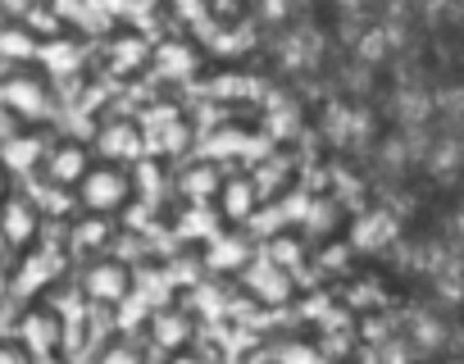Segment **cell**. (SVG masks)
<instances>
[{"instance_id":"6","label":"cell","mask_w":464,"mask_h":364,"mask_svg":"<svg viewBox=\"0 0 464 364\" xmlns=\"http://www.w3.org/2000/svg\"><path fill=\"white\" fill-rule=\"evenodd\" d=\"M60 269H64V260H60V251H24L19 255V264H14V273H10V296H24V301H37L55 278H60Z\"/></svg>"},{"instance_id":"4","label":"cell","mask_w":464,"mask_h":364,"mask_svg":"<svg viewBox=\"0 0 464 364\" xmlns=\"http://www.w3.org/2000/svg\"><path fill=\"white\" fill-rule=\"evenodd\" d=\"M14 337L33 350V359L37 355H60V346H64V319L46 301H28L24 314H19V332Z\"/></svg>"},{"instance_id":"2","label":"cell","mask_w":464,"mask_h":364,"mask_svg":"<svg viewBox=\"0 0 464 364\" xmlns=\"http://www.w3.org/2000/svg\"><path fill=\"white\" fill-rule=\"evenodd\" d=\"M0 101H5V110L19 123H42L51 114V87L33 69H10L5 78H0Z\"/></svg>"},{"instance_id":"8","label":"cell","mask_w":464,"mask_h":364,"mask_svg":"<svg viewBox=\"0 0 464 364\" xmlns=\"http://www.w3.org/2000/svg\"><path fill=\"white\" fill-rule=\"evenodd\" d=\"M46 150H51L46 132H42L37 123H24V128H14V132L5 137V146H0V159H5L10 173L24 177V173H33V168L46 164Z\"/></svg>"},{"instance_id":"17","label":"cell","mask_w":464,"mask_h":364,"mask_svg":"<svg viewBox=\"0 0 464 364\" xmlns=\"http://www.w3.org/2000/svg\"><path fill=\"white\" fill-rule=\"evenodd\" d=\"M0 364H33V350L19 337H0Z\"/></svg>"},{"instance_id":"3","label":"cell","mask_w":464,"mask_h":364,"mask_svg":"<svg viewBox=\"0 0 464 364\" xmlns=\"http://www.w3.org/2000/svg\"><path fill=\"white\" fill-rule=\"evenodd\" d=\"M0 242H5V251L24 255L42 242V206L24 192H10V201L0 206Z\"/></svg>"},{"instance_id":"12","label":"cell","mask_w":464,"mask_h":364,"mask_svg":"<svg viewBox=\"0 0 464 364\" xmlns=\"http://www.w3.org/2000/svg\"><path fill=\"white\" fill-rule=\"evenodd\" d=\"M150 337H155L160 350H182L191 341V328H187V319L178 310H164V314L150 319Z\"/></svg>"},{"instance_id":"1","label":"cell","mask_w":464,"mask_h":364,"mask_svg":"<svg viewBox=\"0 0 464 364\" xmlns=\"http://www.w3.org/2000/svg\"><path fill=\"white\" fill-rule=\"evenodd\" d=\"M78 206L87 210V215H119L128 201H132V177L119 168V164H92L87 168V177L78 182Z\"/></svg>"},{"instance_id":"16","label":"cell","mask_w":464,"mask_h":364,"mask_svg":"<svg viewBox=\"0 0 464 364\" xmlns=\"http://www.w3.org/2000/svg\"><path fill=\"white\" fill-rule=\"evenodd\" d=\"M96 364H141V350H137L132 341H110V346L96 355Z\"/></svg>"},{"instance_id":"19","label":"cell","mask_w":464,"mask_h":364,"mask_svg":"<svg viewBox=\"0 0 464 364\" xmlns=\"http://www.w3.org/2000/svg\"><path fill=\"white\" fill-rule=\"evenodd\" d=\"M269 260H274L278 269H287V264H296V260H301V246H296V242H283V237H278V242L269 246Z\"/></svg>"},{"instance_id":"21","label":"cell","mask_w":464,"mask_h":364,"mask_svg":"<svg viewBox=\"0 0 464 364\" xmlns=\"http://www.w3.org/2000/svg\"><path fill=\"white\" fill-rule=\"evenodd\" d=\"M0 292H10V273L5 269H0Z\"/></svg>"},{"instance_id":"10","label":"cell","mask_w":464,"mask_h":364,"mask_svg":"<svg viewBox=\"0 0 464 364\" xmlns=\"http://www.w3.org/2000/svg\"><path fill=\"white\" fill-rule=\"evenodd\" d=\"M96 150H101L110 164H119V159H137V155H141V128L128 123V119H110V123L96 132Z\"/></svg>"},{"instance_id":"5","label":"cell","mask_w":464,"mask_h":364,"mask_svg":"<svg viewBox=\"0 0 464 364\" xmlns=\"http://www.w3.org/2000/svg\"><path fill=\"white\" fill-rule=\"evenodd\" d=\"M82 296L92 305H123L132 296V269L123 260H92L82 269Z\"/></svg>"},{"instance_id":"18","label":"cell","mask_w":464,"mask_h":364,"mask_svg":"<svg viewBox=\"0 0 464 364\" xmlns=\"http://www.w3.org/2000/svg\"><path fill=\"white\" fill-rule=\"evenodd\" d=\"M33 10H37V0H0V14L14 19V24H28Z\"/></svg>"},{"instance_id":"13","label":"cell","mask_w":464,"mask_h":364,"mask_svg":"<svg viewBox=\"0 0 464 364\" xmlns=\"http://www.w3.org/2000/svg\"><path fill=\"white\" fill-rule=\"evenodd\" d=\"M251 210H256V187H251V177L223 182V215H227V219H246Z\"/></svg>"},{"instance_id":"9","label":"cell","mask_w":464,"mask_h":364,"mask_svg":"<svg viewBox=\"0 0 464 364\" xmlns=\"http://www.w3.org/2000/svg\"><path fill=\"white\" fill-rule=\"evenodd\" d=\"M0 60H5L10 69H33L42 60V37L28 24L5 19V24H0Z\"/></svg>"},{"instance_id":"7","label":"cell","mask_w":464,"mask_h":364,"mask_svg":"<svg viewBox=\"0 0 464 364\" xmlns=\"http://www.w3.org/2000/svg\"><path fill=\"white\" fill-rule=\"evenodd\" d=\"M42 168H46V182H51V187L69 192V187H78V182L87 177V168H92V150H87V141H78V137L51 141Z\"/></svg>"},{"instance_id":"11","label":"cell","mask_w":464,"mask_h":364,"mask_svg":"<svg viewBox=\"0 0 464 364\" xmlns=\"http://www.w3.org/2000/svg\"><path fill=\"white\" fill-rule=\"evenodd\" d=\"M110 242V215H87L69 224V251L73 255H101Z\"/></svg>"},{"instance_id":"20","label":"cell","mask_w":464,"mask_h":364,"mask_svg":"<svg viewBox=\"0 0 464 364\" xmlns=\"http://www.w3.org/2000/svg\"><path fill=\"white\" fill-rule=\"evenodd\" d=\"M10 177H14V173L5 168V159H0V206H5V201H10V192H14V187H10Z\"/></svg>"},{"instance_id":"22","label":"cell","mask_w":464,"mask_h":364,"mask_svg":"<svg viewBox=\"0 0 464 364\" xmlns=\"http://www.w3.org/2000/svg\"><path fill=\"white\" fill-rule=\"evenodd\" d=\"M0 255H5V242H0Z\"/></svg>"},{"instance_id":"15","label":"cell","mask_w":464,"mask_h":364,"mask_svg":"<svg viewBox=\"0 0 464 364\" xmlns=\"http://www.w3.org/2000/svg\"><path fill=\"white\" fill-rule=\"evenodd\" d=\"M182 192H187L191 201H209L214 192H223L218 168H214V164H200V168H191V173L182 177Z\"/></svg>"},{"instance_id":"14","label":"cell","mask_w":464,"mask_h":364,"mask_svg":"<svg viewBox=\"0 0 464 364\" xmlns=\"http://www.w3.org/2000/svg\"><path fill=\"white\" fill-rule=\"evenodd\" d=\"M237 264H246L242 237H209V269H237Z\"/></svg>"}]
</instances>
